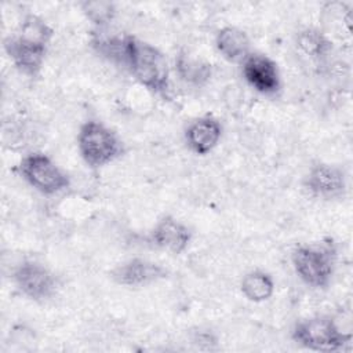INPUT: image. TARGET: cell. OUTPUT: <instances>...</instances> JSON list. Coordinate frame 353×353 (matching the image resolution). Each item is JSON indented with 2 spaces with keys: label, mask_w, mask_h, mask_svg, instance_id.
I'll return each instance as SVG.
<instances>
[{
  "label": "cell",
  "mask_w": 353,
  "mask_h": 353,
  "mask_svg": "<svg viewBox=\"0 0 353 353\" xmlns=\"http://www.w3.org/2000/svg\"><path fill=\"white\" fill-rule=\"evenodd\" d=\"M52 29L37 15H26L19 32L4 40V50L14 66L23 74L34 77L40 73Z\"/></svg>",
  "instance_id": "obj_1"
},
{
  "label": "cell",
  "mask_w": 353,
  "mask_h": 353,
  "mask_svg": "<svg viewBox=\"0 0 353 353\" xmlns=\"http://www.w3.org/2000/svg\"><path fill=\"white\" fill-rule=\"evenodd\" d=\"M121 62L143 87L154 94L167 95L170 68L165 55L157 47L134 36H124Z\"/></svg>",
  "instance_id": "obj_2"
},
{
  "label": "cell",
  "mask_w": 353,
  "mask_h": 353,
  "mask_svg": "<svg viewBox=\"0 0 353 353\" xmlns=\"http://www.w3.org/2000/svg\"><path fill=\"white\" fill-rule=\"evenodd\" d=\"M336 251L332 243L298 245L291 255L298 277L309 287L325 288L334 274Z\"/></svg>",
  "instance_id": "obj_3"
},
{
  "label": "cell",
  "mask_w": 353,
  "mask_h": 353,
  "mask_svg": "<svg viewBox=\"0 0 353 353\" xmlns=\"http://www.w3.org/2000/svg\"><path fill=\"white\" fill-rule=\"evenodd\" d=\"M77 148L80 156L91 168L103 167L119 159L124 152L117 134L95 120H88L80 127Z\"/></svg>",
  "instance_id": "obj_4"
},
{
  "label": "cell",
  "mask_w": 353,
  "mask_h": 353,
  "mask_svg": "<svg viewBox=\"0 0 353 353\" xmlns=\"http://www.w3.org/2000/svg\"><path fill=\"white\" fill-rule=\"evenodd\" d=\"M292 339L314 352H338L352 341V334L342 332L330 316H314L295 324Z\"/></svg>",
  "instance_id": "obj_5"
},
{
  "label": "cell",
  "mask_w": 353,
  "mask_h": 353,
  "mask_svg": "<svg viewBox=\"0 0 353 353\" xmlns=\"http://www.w3.org/2000/svg\"><path fill=\"white\" fill-rule=\"evenodd\" d=\"M23 179L37 192L51 196L69 188V176L44 153H29L21 160Z\"/></svg>",
  "instance_id": "obj_6"
},
{
  "label": "cell",
  "mask_w": 353,
  "mask_h": 353,
  "mask_svg": "<svg viewBox=\"0 0 353 353\" xmlns=\"http://www.w3.org/2000/svg\"><path fill=\"white\" fill-rule=\"evenodd\" d=\"M14 281L19 291L33 301L51 298L57 288L54 273L36 261H25L14 272Z\"/></svg>",
  "instance_id": "obj_7"
},
{
  "label": "cell",
  "mask_w": 353,
  "mask_h": 353,
  "mask_svg": "<svg viewBox=\"0 0 353 353\" xmlns=\"http://www.w3.org/2000/svg\"><path fill=\"white\" fill-rule=\"evenodd\" d=\"M245 81L263 95H274L280 91L281 81L276 62L263 54H250L243 61Z\"/></svg>",
  "instance_id": "obj_8"
},
{
  "label": "cell",
  "mask_w": 353,
  "mask_h": 353,
  "mask_svg": "<svg viewBox=\"0 0 353 353\" xmlns=\"http://www.w3.org/2000/svg\"><path fill=\"white\" fill-rule=\"evenodd\" d=\"M305 186L316 197L336 199L346 190V178L339 167L317 163L306 175Z\"/></svg>",
  "instance_id": "obj_9"
},
{
  "label": "cell",
  "mask_w": 353,
  "mask_h": 353,
  "mask_svg": "<svg viewBox=\"0 0 353 353\" xmlns=\"http://www.w3.org/2000/svg\"><path fill=\"white\" fill-rule=\"evenodd\" d=\"M167 272L159 263L142 258L130 259L112 272V279L127 287H142L165 277Z\"/></svg>",
  "instance_id": "obj_10"
},
{
  "label": "cell",
  "mask_w": 353,
  "mask_h": 353,
  "mask_svg": "<svg viewBox=\"0 0 353 353\" xmlns=\"http://www.w3.org/2000/svg\"><path fill=\"white\" fill-rule=\"evenodd\" d=\"M150 240L161 250L171 254H181L188 248L192 240V232L185 223L167 215L154 225L150 232Z\"/></svg>",
  "instance_id": "obj_11"
},
{
  "label": "cell",
  "mask_w": 353,
  "mask_h": 353,
  "mask_svg": "<svg viewBox=\"0 0 353 353\" xmlns=\"http://www.w3.org/2000/svg\"><path fill=\"white\" fill-rule=\"evenodd\" d=\"M221 137L222 125L211 116L193 120L185 131V141L189 149L200 156L210 153L218 145Z\"/></svg>",
  "instance_id": "obj_12"
},
{
  "label": "cell",
  "mask_w": 353,
  "mask_h": 353,
  "mask_svg": "<svg viewBox=\"0 0 353 353\" xmlns=\"http://www.w3.org/2000/svg\"><path fill=\"white\" fill-rule=\"evenodd\" d=\"M218 51L230 62H243L250 55V39L236 26L222 28L215 37Z\"/></svg>",
  "instance_id": "obj_13"
},
{
  "label": "cell",
  "mask_w": 353,
  "mask_h": 353,
  "mask_svg": "<svg viewBox=\"0 0 353 353\" xmlns=\"http://www.w3.org/2000/svg\"><path fill=\"white\" fill-rule=\"evenodd\" d=\"M241 292L251 302L268 301L274 292V281L272 276L262 270L248 272L241 280Z\"/></svg>",
  "instance_id": "obj_14"
},
{
  "label": "cell",
  "mask_w": 353,
  "mask_h": 353,
  "mask_svg": "<svg viewBox=\"0 0 353 353\" xmlns=\"http://www.w3.org/2000/svg\"><path fill=\"white\" fill-rule=\"evenodd\" d=\"M298 47L303 54L316 61L324 59L332 48L331 41L316 29L302 30L298 34Z\"/></svg>",
  "instance_id": "obj_15"
},
{
  "label": "cell",
  "mask_w": 353,
  "mask_h": 353,
  "mask_svg": "<svg viewBox=\"0 0 353 353\" xmlns=\"http://www.w3.org/2000/svg\"><path fill=\"white\" fill-rule=\"evenodd\" d=\"M176 69L183 80L193 84H201L211 76V68L208 63L189 58L185 54H179L176 59Z\"/></svg>",
  "instance_id": "obj_16"
},
{
  "label": "cell",
  "mask_w": 353,
  "mask_h": 353,
  "mask_svg": "<svg viewBox=\"0 0 353 353\" xmlns=\"http://www.w3.org/2000/svg\"><path fill=\"white\" fill-rule=\"evenodd\" d=\"M81 10L87 15V18L97 26L108 25L116 14L113 3L101 1V0L84 1V3H81Z\"/></svg>",
  "instance_id": "obj_17"
}]
</instances>
